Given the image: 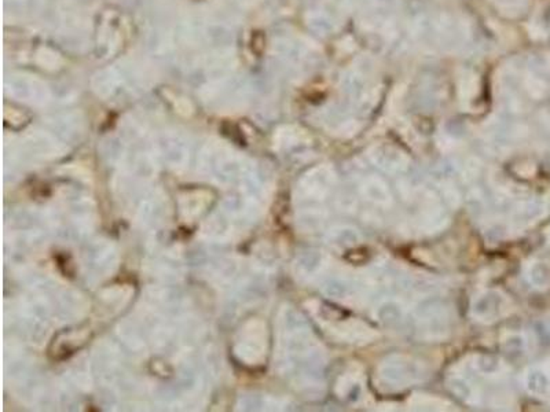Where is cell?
Here are the masks:
<instances>
[{"label":"cell","mask_w":550,"mask_h":412,"mask_svg":"<svg viewBox=\"0 0 550 412\" xmlns=\"http://www.w3.org/2000/svg\"><path fill=\"white\" fill-rule=\"evenodd\" d=\"M310 26L321 34H329L336 30L335 19L325 12H315L310 18Z\"/></svg>","instance_id":"cell-16"},{"label":"cell","mask_w":550,"mask_h":412,"mask_svg":"<svg viewBox=\"0 0 550 412\" xmlns=\"http://www.w3.org/2000/svg\"><path fill=\"white\" fill-rule=\"evenodd\" d=\"M428 376L427 366L421 360L402 354L390 355L377 369L379 382L388 391L406 389L424 382Z\"/></svg>","instance_id":"cell-2"},{"label":"cell","mask_w":550,"mask_h":412,"mask_svg":"<svg viewBox=\"0 0 550 412\" xmlns=\"http://www.w3.org/2000/svg\"><path fill=\"white\" fill-rule=\"evenodd\" d=\"M358 188L362 198L374 206L388 208L392 204V194L388 184L379 176H365Z\"/></svg>","instance_id":"cell-7"},{"label":"cell","mask_w":550,"mask_h":412,"mask_svg":"<svg viewBox=\"0 0 550 412\" xmlns=\"http://www.w3.org/2000/svg\"><path fill=\"white\" fill-rule=\"evenodd\" d=\"M503 11L509 14H519L526 7L527 0H494Z\"/></svg>","instance_id":"cell-19"},{"label":"cell","mask_w":550,"mask_h":412,"mask_svg":"<svg viewBox=\"0 0 550 412\" xmlns=\"http://www.w3.org/2000/svg\"><path fill=\"white\" fill-rule=\"evenodd\" d=\"M366 289H369V286L365 281L355 279L347 275L333 277L325 283V294L341 303L355 300Z\"/></svg>","instance_id":"cell-6"},{"label":"cell","mask_w":550,"mask_h":412,"mask_svg":"<svg viewBox=\"0 0 550 412\" xmlns=\"http://www.w3.org/2000/svg\"><path fill=\"white\" fill-rule=\"evenodd\" d=\"M329 242L339 249H350L361 242V234L358 230L350 226H341L329 234Z\"/></svg>","instance_id":"cell-13"},{"label":"cell","mask_w":550,"mask_h":412,"mask_svg":"<svg viewBox=\"0 0 550 412\" xmlns=\"http://www.w3.org/2000/svg\"><path fill=\"white\" fill-rule=\"evenodd\" d=\"M337 395L347 402H359L363 395L362 374L357 370L346 371L337 382Z\"/></svg>","instance_id":"cell-11"},{"label":"cell","mask_w":550,"mask_h":412,"mask_svg":"<svg viewBox=\"0 0 550 412\" xmlns=\"http://www.w3.org/2000/svg\"><path fill=\"white\" fill-rule=\"evenodd\" d=\"M414 333L424 341H443L453 327L450 307L438 299H424L412 312Z\"/></svg>","instance_id":"cell-1"},{"label":"cell","mask_w":550,"mask_h":412,"mask_svg":"<svg viewBox=\"0 0 550 412\" xmlns=\"http://www.w3.org/2000/svg\"><path fill=\"white\" fill-rule=\"evenodd\" d=\"M526 277L536 289H545L550 285V265L545 261H534L529 265Z\"/></svg>","instance_id":"cell-15"},{"label":"cell","mask_w":550,"mask_h":412,"mask_svg":"<svg viewBox=\"0 0 550 412\" xmlns=\"http://www.w3.org/2000/svg\"><path fill=\"white\" fill-rule=\"evenodd\" d=\"M509 312V300L501 292L489 289L474 297L471 304V315L482 323H493L503 319Z\"/></svg>","instance_id":"cell-3"},{"label":"cell","mask_w":550,"mask_h":412,"mask_svg":"<svg viewBox=\"0 0 550 412\" xmlns=\"http://www.w3.org/2000/svg\"><path fill=\"white\" fill-rule=\"evenodd\" d=\"M525 387L531 395L542 396L549 389V374L542 367H531L525 376Z\"/></svg>","instance_id":"cell-12"},{"label":"cell","mask_w":550,"mask_h":412,"mask_svg":"<svg viewBox=\"0 0 550 412\" xmlns=\"http://www.w3.org/2000/svg\"><path fill=\"white\" fill-rule=\"evenodd\" d=\"M332 330L335 332L336 337L340 338L343 343L357 345L372 343L377 337V333L369 325L352 318L335 322L332 321Z\"/></svg>","instance_id":"cell-5"},{"label":"cell","mask_w":550,"mask_h":412,"mask_svg":"<svg viewBox=\"0 0 550 412\" xmlns=\"http://www.w3.org/2000/svg\"><path fill=\"white\" fill-rule=\"evenodd\" d=\"M449 388L456 398L467 404L478 406L482 403L483 396L480 387L476 384V378L467 371H463L461 374H453L449 380Z\"/></svg>","instance_id":"cell-8"},{"label":"cell","mask_w":550,"mask_h":412,"mask_svg":"<svg viewBox=\"0 0 550 412\" xmlns=\"http://www.w3.org/2000/svg\"><path fill=\"white\" fill-rule=\"evenodd\" d=\"M374 316L383 326L398 327L406 319V310L399 300L387 297L377 303L374 308Z\"/></svg>","instance_id":"cell-10"},{"label":"cell","mask_w":550,"mask_h":412,"mask_svg":"<svg viewBox=\"0 0 550 412\" xmlns=\"http://www.w3.org/2000/svg\"><path fill=\"white\" fill-rule=\"evenodd\" d=\"M412 406L419 409V410H443L445 407V402L432 398V396H417L413 402Z\"/></svg>","instance_id":"cell-18"},{"label":"cell","mask_w":550,"mask_h":412,"mask_svg":"<svg viewBox=\"0 0 550 412\" xmlns=\"http://www.w3.org/2000/svg\"><path fill=\"white\" fill-rule=\"evenodd\" d=\"M467 373L475 378L498 380L504 376V365L500 359L490 355H474L471 362L467 363Z\"/></svg>","instance_id":"cell-9"},{"label":"cell","mask_w":550,"mask_h":412,"mask_svg":"<svg viewBox=\"0 0 550 412\" xmlns=\"http://www.w3.org/2000/svg\"><path fill=\"white\" fill-rule=\"evenodd\" d=\"M503 348L508 354H522L526 349V338L522 334H508L501 341Z\"/></svg>","instance_id":"cell-17"},{"label":"cell","mask_w":550,"mask_h":412,"mask_svg":"<svg viewBox=\"0 0 550 412\" xmlns=\"http://www.w3.org/2000/svg\"><path fill=\"white\" fill-rule=\"evenodd\" d=\"M370 161L383 172L390 175H403L410 168L409 157L395 146L376 144L369 150Z\"/></svg>","instance_id":"cell-4"},{"label":"cell","mask_w":550,"mask_h":412,"mask_svg":"<svg viewBox=\"0 0 550 412\" xmlns=\"http://www.w3.org/2000/svg\"><path fill=\"white\" fill-rule=\"evenodd\" d=\"M458 95L460 99L465 103L472 102L479 91V78L478 74L471 70H464L458 76Z\"/></svg>","instance_id":"cell-14"}]
</instances>
